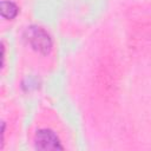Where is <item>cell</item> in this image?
I'll list each match as a JSON object with an SVG mask.
<instances>
[{
    "label": "cell",
    "instance_id": "cell-2",
    "mask_svg": "<svg viewBox=\"0 0 151 151\" xmlns=\"http://www.w3.org/2000/svg\"><path fill=\"white\" fill-rule=\"evenodd\" d=\"M35 149L38 150H61L63 145L57 134L47 129H41L35 134Z\"/></svg>",
    "mask_w": 151,
    "mask_h": 151
},
{
    "label": "cell",
    "instance_id": "cell-1",
    "mask_svg": "<svg viewBox=\"0 0 151 151\" xmlns=\"http://www.w3.org/2000/svg\"><path fill=\"white\" fill-rule=\"evenodd\" d=\"M27 40L28 44L41 54H47L52 50L50 35L40 27H29L27 29Z\"/></svg>",
    "mask_w": 151,
    "mask_h": 151
},
{
    "label": "cell",
    "instance_id": "cell-3",
    "mask_svg": "<svg viewBox=\"0 0 151 151\" xmlns=\"http://www.w3.org/2000/svg\"><path fill=\"white\" fill-rule=\"evenodd\" d=\"M18 14V7L12 1H1V15L6 19H13Z\"/></svg>",
    "mask_w": 151,
    "mask_h": 151
}]
</instances>
